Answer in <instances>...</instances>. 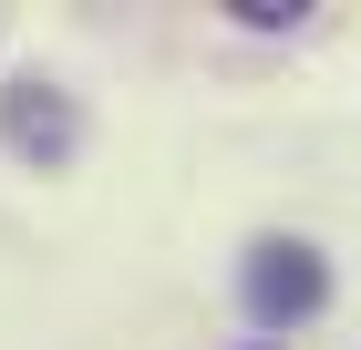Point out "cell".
Listing matches in <instances>:
<instances>
[{"label":"cell","mask_w":361,"mask_h":350,"mask_svg":"<svg viewBox=\"0 0 361 350\" xmlns=\"http://www.w3.org/2000/svg\"><path fill=\"white\" fill-rule=\"evenodd\" d=\"M320 299H331V268H320V247H300V237H269V247L248 258V309H258L269 330L310 320Z\"/></svg>","instance_id":"6da1fadb"},{"label":"cell","mask_w":361,"mask_h":350,"mask_svg":"<svg viewBox=\"0 0 361 350\" xmlns=\"http://www.w3.org/2000/svg\"><path fill=\"white\" fill-rule=\"evenodd\" d=\"M0 135L21 144V155L62 165V155H73V135H83V124H73V104H62L52 82H11V93H0Z\"/></svg>","instance_id":"7a4b0ae2"},{"label":"cell","mask_w":361,"mask_h":350,"mask_svg":"<svg viewBox=\"0 0 361 350\" xmlns=\"http://www.w3.org/2000/svg\"><path fill=\"white\" fill-rule=\"evenodd\" d=\"M258 350H269V340H258Z\"/></svg>","instance_id":"3957f363"}]
</instances>
